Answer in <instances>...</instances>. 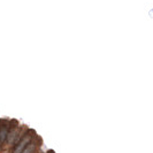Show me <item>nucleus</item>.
<instances>
[{
  "label": "nucleus",
  "instance_id": "nucleus-2",
  "mask_svg": "<svg viewBox=\"0 0 153 153\" xmlns=\"http://www.w3.org/2000/svg\"><path fill=\"white\" fill-rule=\"evenodd\" d=\"M17 120H13L12 123H10V129H9V134H8V138H7V143L9 145H12L14 142H15L16 137H17V132L20 131V129L17 128Z\"/></svg>",
  "mask_w": 153,
  "mask_h": 153
},
{
  "label": "nucleus",
  "instance_id": "nucleus-4",
  "mask_svg": "<svg viewBox=\"0 0 153 153\" xmlns=\"http://www.w3.org/2000/svg\"><path fill=\"white\" fill-rule=\"evenodd\" d=\"M47 153H54V152H53V151H48Z\"/></svg>",
  "mask_w": 153,
  "mask_h": 153
},
{
  "label": "nucleus",
  "instance_id": "nucleus-3",
  "mask_svg": "<svg viewBox=\"0 0 153 153\" xmlns=\"http://www.w3.org/2000/svg\"><path fill=\"white\" fill-rule=\"evenodd\" d=\"M39 142L42 143V139H40L39 137H36L29 145L24 149V151H23L22 153H35L36 152V150H37V146H38Z\"/></svg>",
  "mask_w": 153,
  "mask_h": 153
},
{
  "label": "nucleus",
  "instance_id": "nucleus-1",
  "mask_svg": "<svg viewBox=\"0 0 153 153\" xmlns=\"http://www.w3.org/2000/svg\"><path fill=\"white\" fill-rule=\"evenodd\" d=\"M32 136H36V132H35L33 130H31V129H28L27 134H25L24 137L22 138V140L15 146V149H14L13 153H22L23 151H24V149H25V147L33 140V139H32Z\"/></svg>",
  "mask_w": 153,
  "mask_h": 153
}]
</instances>
